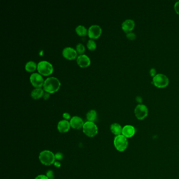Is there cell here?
I'll list each match as a JSON object with an SVG mask.
<instances>
[{
	"instance_id": "cell-2",
	"label": "cell",
	"mask_w": 179,
	"mask_h": 179,
	"mask_svg": "<svg viewBox=\"0 0 179 179\" xmlns=\"http://www.w3.org/2000/svg\"><path fill=\"white\" fill-rule=\"evenodd\" d=\"M37 70L40 75L44 76H48L52 74L54 71V68L51 63L46 60H42L37 64Z\"/></svg>"
},
{
	"instance_id": "cell-23",
	"label": "cell",
	"mask_w": 179,
	"mask_h": 179,
	"mask_svg": "<svg viewBox=\"0 0 179 179\" xmlns=\"http://www.w3.org/2000/svg\"><path fill=\"white\" fill-rule=\"evenodd\" d=\"M126 36L127 39L129 40H134L136 37V35L135 33H132L131 32L126 34Z\"/></svg>"
},
{
	"instance_id": "cell-3",
	"label": "cell",
	"mask_w": 179,
	"mask_h": 179,
	"mask_svg": "<svg viewBox=\"0 0 179 179\" xmlns=\"http://www.w3.org/2000/svg\"><path fill=\"white\" fill-rule=\"evenodd\" d=\"M40 162L45 166H51L55 162V154L49 150H44L41 152L39 155Z\"/></svg>"
},
{
	"instance_id": "cell-28",
	"label": "cell",
	"mask_w": 179,
	"mask_h": 179,
	"mask_svg": "<svg viewBox=\"0 0 179 179\" xmlns=\"http://www.w3.org/2000/svg\"><path fill=\"white\" fill-rule=\"evenodd\" d=\"M63 117L64 118V119L67 120L68 119H70V115L68 113H67V112H65V113H63Z\"/></svg>"
},
{
	"instance_id": "cell-16",
	"label": "cell",
	"mask_w": 179,
	"mask_h": 179,
	"mask_svg": "<svg viewBox=\"0 0 179 179\" xmlns=\"http://www.w3.org/2000/svg\"><path fill=\"white\" fill-rule=\"evenodd\" d=\"M44 90L42 88H36L32 91L31 97L34 99H39L43 97L44 95Z\"/></svg>"
},
{
	"instance_id": "cell-11",
	"label": "cell",
	"mask_w": 179,
	"mask_h": 179,
	"mask_svg": "<svg viewBox=\"0 0 179 179\" xmlns=\"http://www.w3.org/2000/svg\"><path fill=\"white\" fill-rule=\"evenodd\" d=\"M76 61L78 65L81 68L88 67L91 63L90 57L85 54L78 56Z\"/></svg>"
},
{
	"instance_id": "cell-14",
	"label": "cell",
	"mask_w": 179,
	"mask_h": 179,
	"mask_svg": "<svg viewBox=\"0 0 179 179\" xmlns=\"http://www.w3.org/2000/svg\"><path fill=\"white\" fill-rule=\"evenodd\" d=\"M70 122L66 120L60 121L57 125V129L60 133H66L70 130Z\"/></svg>"
},
{
	"instance_id": "cell-6",
	"label": "cell",
	"mask_w": 179,
	"mask_h": 179,
	"mask_svg": "<svg viewBox=\"0 0 179 179\" xmlns=\"http://www.w3.org/2000/svg\"><path fill=\"white\" fill-rule=\"evenodd\" d=\"M83 132L89 137H95L98 133V127L93 122L87 121L82 127Z\"/></svg>"
},
{
	"instance_id": "cell-15",
	"label": "cell",
	"mask_w": 179,
	"mask_h": 179,
	"mask_svg": "<svg viewBox=\"0 0 179 179\" xmlns=\"http://www.w3.org/2000/svg\"><path fill=\"white\" fill-rule=\"evenodd\" d=\"M135 129L131 125H126L123 128L122 135L126 138H131L135 134Z\"/></svg>"
},
{
	"instance_id": "cell-9",
	"label": "cell",
	"mask_w": 179,
	"mask_h": 179,
	"mask_svg": "<svg viewBox=\"0 0 179 179\" xmlns=\"http://www.w3.org/2000/svg\"><path fill=\"white\" fill-rule=\"evenodd\" d=\"M102 33V29L100 26L93 25L88 29V37L91 40H96L101 36Z\"/></svg>"
},
{
	"instance_id": "cell-4",
	"label": "cell",
	"mask_w": 179,
	"mask_h": 179,
	"mask_svg": "<svg viewBox=\"0 0 179 179\" xmlns=\"http://www.w3.org/2000/svg\"><path fill=\"white\" fill-rule=\"evenodd\" d=\"M152 83L158 88H165L168 85L169 80L166 75L158 74L153 77Z\"/></svg>"
},
{
	"instance_id": "cell-21",
	"label": "cell",
	"mask_w": 179,
	"mask_h": 179,
	"mask_svg": "<svg viewBox=\"0 0 179 179\" xmlns=\"http://www.w3.org/2000/svg\"><path fill=\"white\" fill-rule=\"evenodd\" d=\"M87 48L91 51H93L97 48V44L93 40L90 39L87 43Z\"/></svg>"
},
{
	"instance_id": "cell-13",
	"label": "cell",
	"mask_w": 179,
	"mask_h": 179,
	"mask_svg": "<svg viewBox=\"0 0 179 179\" xmlns=\"http://www.w3.org/2000/svg\"><path fill=\"white\" fill-rule=\"evenodd\" d=\"M135 26V23L134 22V21L130 19H128L123 22L121 25V28L123 31L127 34L129 32H131L134 29Z\"/></svg>"
},
{
	"instance_id": "cell-7",
	"label": "cell",
	"mask_w": 179,
	"mask_h": 179,
	"mask_svg": "<svg viewBox=\"0 0 179 179\" xmlns=\"http://www.w3.org/2000/svg\"><path fill=\"white\" fill-rule=\"evenodd\" d=\"M29 81L33 87L36 88H41L43 86L44 80L42 75L37 73L32 74L29 77Z\"/></svg>"
},
{
	"instance_id": "cell-1",
	"label": "cell",
	"mask_w": 179,
	"mask_h": 179,
	"mask_svg": "<svg viewBox=\"0 0 179 179\" xmlns=\"http://www.w3.org/2000/svg\"><path fill=\"white\" fill-rule=\"evenodd\" d=\"M61 86V83L56 77H50L46 79L43 85L44 91L49 93H54L58 91Z\"/></svg>"
},
{
	"instance_id": "cell-25",
	"label": "cell",
	"mask_w": 179,
	"mask_h": 179,
	"mask_svg": "<svg viewBox=\"0 0 179 179\" xmlns=\"http://www.w3.org/2000/svg\"><path fill=\"white\" fill-rule=\"evenodd\" d=\"M55 159L58 160H61L63 159V157H64V155L62 153L60 152H58L57 154H55Z\"/></svg>"
},
{
	"instance_id": "cell-20",
	"label": "cell",
	"mask_w": 179,
	"mask_h": 179,
	"mask_svg": "<svg viewBox=\"0 0 179 179\" xmlns=\"http://www.w3.org/2000/svg\"><path fill=\"white\" fill-rule=\"evenodd\" d=\"M86 118L88 121L94 123L97 118V112L95 110H91L87 113Z\"/></svg>"
},
{
	"instance_id": "cell-32",
	"label": "cell",
	"mask_w": 179,
	"mask_h": 179,
	"mask_svg": "<svg viewBox=\"0 0 179 179\" xmlns=\"http://www.w3.org/2000/svg\"><path fill=\"white\" fill-rule=\"evenodd\" d=\"M136 101H137L138 102H142L143 99H142V98H141V97H140V96H138V97H137V98H136Z\"/></svg>"
},
{
	"instance_id": "cell-26",
	"label": "cell",
	"mask_w": 179,
	"mask_h": 179,
	"mask_svg": "<svg viewBox=\"0 0 179 179\" xmlns=\"http://www.w3.org/2000/svg\"><path fill=\"white\" fill-rule=\"evenodd\" d=\"M174 7L176 13H177V14H179V1L176 2Z\"/></svg>"
},
{
	"instance_id": "cell-22",
	"label": "cell",
	"mask_w": 179,
	"mask_h": 179,
	"mask_svg": "<svg viewBox=\"0 0 179 179\" xmlns=\"http://www.w3.org/2000/svg\"><path fill=\"white\" fill-rule=\"evenodd\" d=\"M76 50L77 51V54H78L79 55H82V54H84V53L85 51V47L82 43H78L76 45Z\"/></svg>"
},
{
	"instance_id": "cell-29",
	"label": "cell",
	"mask_w": 179,
	"mask_h": 179,
	"mask_svg": "<svg viewBox=\"0 0 179 179\" xmlns=\"http://www.w3.org/2000/svg\"><path fill=\"white\" fill-rule=\"evenodd\" d=\"M35 179H48L47 176L45 175H39L35 177Z\"/></svg>"
},
{
	"instance_id": "cell-27",
	"label": "cell",
	"mask_w": 179,
	"mask_h": 179,
	"mask_svg": "<svg viewBox=\"0 0 179 179\" xmlns=\"http://www.w3.org/2000/svg\"><path fill=\"white\" fill-rule=\"evenodd\" d=\"M150 74L152 77H154L155 76V75H157L156 74V70H155V68H151L150 70Z\"/></svg>"
},
{
	"instance_id": "cell-24",
	"label": "cell",
	"mask_w": 179,
	"mask_h": 179,
	"mask_svg": "<svg viewBox=\"0 0 179 179\" xmlns=\"http://www.w3.org/2000/svg\"><path fill=\"white\" fill-rule=\"evenodd\" d=\"M46 176L48 178V179H54V174L53 171L51 170H48L47 173H46Z\"/></svg>"
},
{
	"instance_id": "cell-12",
	"label": "cell",
	"mask_w": 179,
	"mask_h": 179,
	"mask_svg": "<svg viewBox=\"0 0 179 179\" xmlns=\"http://www.w3.org/2000/svg\"><path fill=\"white\" fill-rule=\"evenodd\" d=\"M70 124L71 128L74 129H80L83 127L84 124V121L81 117L78 116H74L72 117L70 120Z\"/></svg>"
},
{
	"instance_id": "cell-10",
	"label": "cell",
	"mask_w": 179,
	"mask_h": 179,
	"mask_svg": "<svg viewBox=\"0 0 179 179\" xmlns=\"http://www.w3.org/2000/svg\"><path fill=\"white\" fill-rule=\"evenodd\" d=\"M77 54L76 50L71 47H66L63 50V56L67 60H74L77 59Z\"/></svg>"
},
{
	"instance_id": "cell-18",
	"label": "cell",
	"mask_w": 179,
	"mask_h": 179,
	"mask_svg": "<svg viewBox=\"0 0 179 179\" xmlns=\"http://www.w3.org/2000/svg\"><path fill=\"white\" fill-rule=\"evenodd\" d=\"M75 31L77 35L80 36H85L86 35H88V30L85 26L82 25L77 26L75 29Z\"/></svg>"
},
{
	"instance_id": "cell-17",
	"label": "cell",
	"mask_w": 179,
	"mask_h": 179,
	"mask_svg": "<svg viewBox=\"0 0 179 179\" xmlns=\"http://www.w3.org/2000/svg\"><path fill=\"white\" fill-rule=\"evenodd\" d=\"M110 130L112 134L117 136V135H121V134H122L123 128L119 124L115 123L111 125Z\"/></svg>"
},
{
	"instance_id": "cell-8",
	"label": "cell",
	"mask_w": 179,
	"mask_h": 179,
	"mask_svg": "<svg viewBox=\"0 0 179 179\" xmlns=\"http://www.w3.org/2000/svg\"><path fill=\"white\" fill-rule=\"evenodd\" d=\"M148 109L144 105L139 104L136 106L135 109V117L139 120H143L148 116Z\"/></svg>"
},
{
	"instance_id": "cell-19",
	"label": "cell",
	"mask_w": 179,
	"mask_h": 179,
	"mask_svg": "<svg viewBox=\"0 0 179 179\" xmlns=\"http://www.w3.org/2000/svg\"><path fill=\"white\" fill-rule=\"evenodd\" d=\"M37 68V65L35 62H33V61L28 62L26 63L25 66L26 70L29 73L34 72L35 70H36Z\"/></svg>"
},
{
	"instance_id": "cell-5",
	"label": "cell",
	"mask_w": 179,
	"mask_h": 179,
	"mask_svg": "<svg viewBox=\"0 0 179 179\" xmlns=\"http://www.w3.org/2000/svg\"><path fill=\"white\" fill-rule=\"evenodd\" d=\"M128 142L126 137L123 135H117L114 139V146L116 149L120 152L124 151L128 147Z\"/></svg>"
},
{
	"instance_id": "cell-31",
	"label": "cell",
	"mask_w": 179,
	"mask_h": 179,
	"mask_svg": "<svg viewBox=\"0 0 179 179\" xmlns=\"http://www.w3.org/2000/svg\"><path fill=\"white\" fill-rule=\"evenodd\" d=\"M54 165L57 168H59L61 166V164H60V163L59 162H55L54 163Z\"/></svg>"
},
{
	"instance_id": "cell-30",
	"label": "cell",
	"mask_w": 179,
	"mask_h": 179,
	"mask_svg": "<svg viewBox=\"0 0 179 179\" xmlns=\"http://www.w3.org/2000/svg\"><path fill=\"white\" fill-rule=\"evenodd\" d=\"M49 94L50 93H47V92L44 93V95L43 96V98L44 100H48V99L49 98Z\"/></svg>"
}]
</instances>
